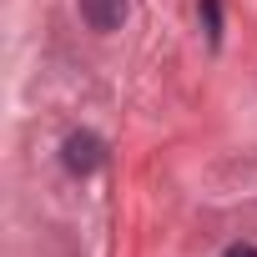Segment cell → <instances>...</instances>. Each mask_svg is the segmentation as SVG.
I'll return each mask as SVG.
<instances>
[{
  "mask_svg": "<svg viewBox=\"0 0 257 257\" xmlns=\"http://www.w3.org/2000/svg\"><path fill=\"white\" fill-rule=\"evenodd\" d=\"M101 162H106V147H101L96 132H71V137L61 142V167H66L71 177H91Z\"/></svg>",
  "mask_w": 257,
  "mask_h": 257,
  "instance_id": "6da1fadb",
  "label": "cell"
},
{
  "mask_svg": "<svg viewBox=\"0 0 257 257\" xmlns=\"http://www.w3.org/2000/svg\"><path fill=\"white\" fill-rule=\"evenodd\" d=\"M126 11H132V0H81V21H86L91 31H101V36L121 31Z\"/></svg>",
  "mask_w": 257,
  "mask_h": 257,
  "instance_id": "7a4b0ae2",
  "label": "cell"
},
{
  "mask_svg": "<svg viewBox=\"0 0 257 257\" xmlns=\"http://www.w3.org/2000/svg\"><path fill=\"white\" fill-rule=\"evenodd\" d=\"M202 26H207V46H222V0H202Z\"/></svg>",
  "mask_w": 257,
  "mask_h": 257,
  "instance_id": "3957f363",
  "label": "cell"
},
{
  "mask_svg": "<svg viewBox=\"0 0 257 257\" xmlns=\"http://www.w3.org/2000/svg\"><path fill=\"white\" fill-rule=\"evenodd\" d=\"M222 257H257V247H252V242H232Z\"/></svg>",
  "mask_w": 257,
  "mask_h": 257,
  "instance_id": "277c9868",
  "label": "cell"
}]
</instances>
